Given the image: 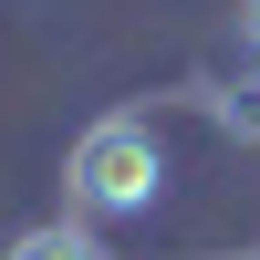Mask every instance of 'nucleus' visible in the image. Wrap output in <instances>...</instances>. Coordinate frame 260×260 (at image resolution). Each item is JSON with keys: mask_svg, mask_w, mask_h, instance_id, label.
I'll return each instance as SVG.
<instances>
[{"mask_svg": "<svg viewBox=\"0 0 260 260\" xmlns=\"http://www.w3.org/2000/svg\"><path fill=\"white\" fill-rule=\"evenodd\" d=\"M62 187H73L83 219H146L167 187V156H156V125L146 115H94L62 156Z\"/></svg>", "mask_w": 260, "mask_h": 260, "instance_id": "obj_1", "label": "nucleus"}, {"mask_svg": "<svg viewBox=\"0 0 260 260\" xmlns=\"http://www.w3.org/2000/svg\"><path fill=\"white\" fill-rule=\"evenodd\" d=\"M198 104H208V115H219V125H229L240 146H260V73H240L229 94H198Z\"/></svg>", "mask_w": 260, "mask_h": 260, "instance_id": "obj_2", "label": "nucleus"}, {"mask_svg": "<svg viewBox=\"0 0 260 260\" xmlns=\"http://www.w3.org/2000/svg\"><path fill=\"white\" fill-rule=\"evenodd\" d=\"M11 260H104V250L83 240V229H62V219H52V229H21V240H11Z\"/></svg>", "mask_w": 260, "mask_h": 260, "instance_id": "obj_3", "label": "nucleus"}, {"mask_svg": "<svg viewBox=\"0 0 260 260\" xmlns=\"http://www.w3.org/2000/svg\"><path fill=\"white\" fill-rule=\"evenodd\" d=\"M229 31H240L250 52H260V0H240V11H229Z\"/></svg>", "mask_w": 260, "mask_h": 260, "instance_id": "obj_4", "label": "nucleus"}]
</instances>
